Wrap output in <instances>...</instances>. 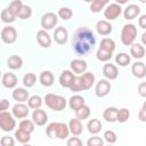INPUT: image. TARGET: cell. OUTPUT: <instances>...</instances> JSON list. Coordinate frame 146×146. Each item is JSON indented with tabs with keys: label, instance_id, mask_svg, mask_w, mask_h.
<instances>
[{
	"label": "cell",
	"instance_id": "6da1fadb",
	"mask_svg": "<svg viewBox=\"0 0 146 146\" xmlns=\"http://www.w3.org/2000/svg\"><path fill=\"white\" fill-rule=\"evenodd\" d=\"M96 43L94 32L88 26H80L74 32L72 39V47L78 56H87Z\"/></svg>",
	"mask_w": 146,
	"mask_h": 146
},
{
	"label": "cell",
	"instance_id": "7a4b0ae2",
	"mask_svg": "<svg viewBox=\"0 0 146 146\" xmlns=\"http://www.w3.org/2000/svg\"><path fill=\"white\" fill-rule=\"evenodd\" d=\"M43 100H44L46 105L55 112H60V111L65 110V107L67 105V102L63 96L55 95V94H47L44 96Z\"/></svg>",
	"mask_w": 146,
	"mask_h": 146
},
{
	"label": "cell",
	"instance_id": "3957f363",
	"mask_svg": "<svg viewBox=\"0 0 146 146\" xmlns=\"http://www.w3.org/2000/svg\"><path fill=\"white\" fill-rule=\"evenodd\" d=\"M137 36V27L133 24H124L121 30V42L124 46H131L135 43Z\"/></svg>",
	"mask_w": 146,
	"mask_h": 146
},
{
	"label": "cell",
	"instance_id": "277c9868",
	"mask_svg": "<svg viewBox=\"0 0 146 146\" xmlns=\"http://www.w3.org/2000/svg\"><path fill=\"white\" fill-rule=\"evenodd\" d=\"M16 127V121L11 113L1 112L0 113V129L5 132L13 131Z\"/></svg>",
	"mask_w": 146,
	"mask_h": 146
},
{
	"label": "cell",
	"instance_id": "5b68a950",
	"mask_svg": "<svg viewBox=\"0 0 146 146\" xmlns=\"http://www.w3.org/2000/svg\"><path fill=\"white\" fill-rule=\"evenodd\" d=\"M0 36H1L2 42L7 43V44H11L17 40V31L14 26L7 25L1 30Z\"/></svg>",
	"mask_w": 146,
	"mask_h": 146
},
{
	"label": "cell",
	"instance_id": "8992f818",
	"mask_svg": "<svg viewBox=\"0 0 146 146\" xmlns=\"http://www.w3.org/2000/svg\"><path fill=\"white\" fill-rule=\"evenodd\" d=\"M122 13V8L119 3L114 2V3H108L106 6V8L104 9V17L108 21H113L116 19Z\"/></svg>",
	"mask_w": 146,
	"mask_h": 146
},
{
	"label": "cell",
	"instance_id": "52a82bcc",
	"mask_svg": "<svg viewBox=\"0 0 146 146\" xmlns=\"http://www.w3.org/2000/svg\"><path fill=\"white\" fill-rule=\"evenodd\" d=\"M58 22V17L55 13H46L42 15L41 17V21H40V24L42 26V30H51L52 27H55V25L57 24Z\"/></svg>",
	"mask_w": 146,
	"mask_h": 146
},
{
	"label": "cell",
	"instance_id": "ba28073f",
	"mask_svg": "<svg viewBox=\"0 0 146 146\" xmlns=\"http://www.w3.org/2000/svg\"><path fill=\"white\" fill-rule=\"evenodd\" d=\"M111 91V83L108 82V80L106 79H102L97 82L96 87H95V94L97 97H105L110 94Z\"/></svg>",
	"mask_w": 146,
	"mask_h": 146
},
{
	"label": "cell",
	"instance_id": "9c48e42d",
	"mask_svg": "<svg viewBox=\"0 0 146 146\" xmlns=\"http://www.w3.org/2000/svg\"><path fill=\"white\" fill-rule=\"evenodd\" d=\"M29 113H30V108L24 103H17L11 108V114L16 119H24L29 115Z\"/></svg>",
	"mask_w": 146,
	"mask_h": 146
},
{
	"label": "cell",
	"instance_id": "30bf717a",
	"mask_svg": "<svg viewBox=\"0 0 146 146\" xmlns=\"http://www.w3.org/2000/svg\"><path fill=\"white\" fill-rule=\"evenodd\" d=\"M74 79H75V75H74V73H73L72 71H70V70H64V71L60 73L58 81H59V84H60L63 88H68V89H70V87L72 86Z\"/></svg>",
	"mask_w": 146,
	"mask_h": 146
},
{
	"label": "cell",
	"instance_id": "8fae6325",
	"mask_svg": "<svg viewBox=\"0 0 146 146\" xmlns=\"http://www.w3.org/2000/svg\"><path fill=\"white\" fill-rule=\"evenodd\" d=\"M54 40L57 44H65L68 40V32L64 26H58L54 31Z\"/></svg>",
	"mask_w": 146,
	"mask_h": 146
},
{
	"label": "cell",
	"instance_id": "7c38bea8",
	"mask_svg": "<svg viewBox=\"0 0 146 146\" xmlns=\"http://www.w3.org/2000/svg\"><path fill=\"white\" fill-rule=\"evenodd\" d=\"M48 121V114L46 113V111L43 110H34L32 113V122L36 125H44Z\"/></svg>",
	"mask_w": 146,
	"mask_h": 146
},
{
	"label": "cell",
	"instance_id": "4fadbf2b",
	"mask_svg": "<svg viewBox=\"0 0 146 146\" xmlns=\"http://www.w3.org/2000/svg\"><path fill=\"white\" fill-rule=\"evenodd\" d=\"M17 82H18V79L17 76L11 73V72H6L2 78H1V83L5 88H8V89H13L17 86Z\"/></svg>",
	"mask_w": 146,
	"mask_h": 146
},
{
	"label": "cell",
	"instance_id": "5bb4252c",
	"mask_svg": "<svg viewBox=\"0 0 146 146\" xmlns=\"http://www.w3.org/2000/svg\"><path fill=\"white\" fill-rule=\"evenodd\" d=\"M80 78V82H81V87H82V91L83 90H89L94 83H95V75L91 72H84L82 75L79 76Z\"/></svg>",
	"mask_w": 146,
	"mask_h": 146
},
{
	"label": "cell",
	"instance_id": "9a60e30c",
	"mask_svg": "<svg viewBox=\"0 0 146 146\" xmlns=\"http://www.w3.org/2000/svg\"><path fill=\"white\" fill-rule=\"evenodd\" d=\"M103 75L106 78V80H115L119 75L117 67L114 64L107 63L103 66Z\"/></svg>",
	"mask_w": 146,
	"mask_h": 146
},
{
	"label": "cell",
	"instance_id": "2e32d148",
	"mask_svg": "<svg viewBox=\"0 0 146 146\" xmlns=\"http://www.w3.org/2000/svg\"><path fill=\"white\" fill-rule=\"evenodd\" d=\"M70 66H71V70H72L74 73H76V74H82V73H84V72L87 71V68H88L87 62L83 60V59H80V58L73 59V60L71 62Z\"/></svg>",
	"mask_w": 146,
	"mask_h": 146
},
{
	"label": "cell",
	"instance_id": "e0dca14e",
	"mask_svg": "<svg viewBox=\"0 0 146 146\" xmlns=\"http://www.w3.org/2000/svg\"><path fill=\"white\" fill-rule=\"evenodd\" d=\"M131 73L137 79H143L146 76V66L143 62H136L131 66Z\"/></svg>",
	"mask_w": 146,
	"mask_h": 146
},
{
	"label": "cell",
	"instance_id": "ac0fdd59",
	"mask_svg": "<svg viewBox=\"0 0 146 146\" xmlns=\"http://www.w3.org/2000/svg\"><path fill=\"white\" fill-rule=\"evenodd\" d=\"M36 41L42 48H49L51 44V38L44 30H40L36 32Z\"/></svg>",
	"mask_w": 146,
	"mask_h": 146
},
{
	"label": "cell",
	"instance_id": "d6986e66",
	"mask_svg": "<svg viewBox=\"0 0 146 146\" xmlns=\"http://www.w3.org/2000/svg\"><path fill=\"white\" fill-rule=\"evenodd\" d=\"M67 127H68L70 132H71L73 136H75V137L80 136V135L82 133V131H83L82 122H81L80 120H78V119H71Z\"/></svg>",
	"mask_w": 146,
	"mask_h": 146
},
{
	"label": "cell",
	"instance_id": "ffe728a7",
	"mask_svg": "<svg viewBox=\"0 0 146 146\" xmlns=\"http://www.w3.org/2000/svg\"><path fill=\"white\" fill-rule=\"evenodd\" d=\"M96 30H97V33L100 34V35H108L112 32L113 26H112V24L110 22H107L105 19H102V21L97 22Z\"/></svg>",
	"mask_w": 146,
	"mask_h": 146
},
{
	"label": "cell",
	"instance_id": "44dd1931",
	"mask_svg": "<svg viewBox=\"0 0 146 146\" xmlns=\"http://www.w3.org/2000/svg\"><path fill=\"white\" fill-rule=\"evenodd\" d=\"M14 100H16L17 103H24V102H27L30 95H29V91L25 89V88H15L13 94H11Z\"/></svg>",
	"mask_w": 146,
	"mask_h": 146
},
{
	"label": "cell",
	"instance_id": "7402d4cb",
	"mask_svg": "<svg viewBox=\"0 0 146 146\" xmlns=\"http://www.w3.org/2000/svg\"><path fill=\"white\" fill-rule=\"evenodd\" d=\"M140 14V7L137 5H128L123 10V16L125 19H133Z\"/></svg>",
	"mask_w": 146,
	"mask_h": 146
},
{
	"label": "cell",
	"instance_id": "603a6c76",
	"mask_svg": "<svg viewBox=\"0 0 146 146\" xmlns=\"http://www.w3.org/2000/svg\"><path fill=\"white\" fill-rule=\"evenodd\" d=\"M39 81L43 87H50L52 86L55 81V76L50 71H42L39 76Z\"/></svg>",
	"mask_w": 146,
	"mask_h": 146
},
{
	"label": "cell",
	"instance_id": "cb8c5ba5",
	"mask_svg": "<svg viewBox=\"0 0 146 146\" xmlns=\"http://www.w3.org/2000/svg\"><path fill=\"white\" fill-rule=\"evenodd\" d=\"M130 55L136 59H141L145 56V48L140 43H132L130 46Z\"/></svg>",
	"mask_w": 146,
	"mask_h": 146
},
{
	"label": "cell",
	"instance_id": "d4e9b609",
	"mask_svg": "<svg viewBox=\"0 0 146 146\" xmlns=\"http://www.w3.org/2000/svg\"><path fill=\"white\" fill-rule=\"evenodd\" d=\"M7 66L10 70H19L23 66V59L17 55H11L7 59Z\"/></svg>",
	"mask_w": 146,
	"mask_h": 146
},
{
	"label": "cell",
	"instance_id": "484cf974",
	"mask_svg": "<svg viewBox=\"0 0 146 146\" xmlns=\"http://www.w3.org/2000/svg\"><path fill=\"white\" fill-rule=\"evenodd\" d=\"M116 116H117V108L116 107H107L104 110V113H103V117L105 119V121L107 122H116Z\"/></svg>",
	"mask_w": 146,
	"mask_h": 146
},
{
	"label": "cell",
	"instance_id": "4316f807",
	"mask_svg": "<svg viewBox=\"0 0 146 146\" xmlns=\"http://www.w3.org/2000/svg\"><path fill=\"white\" fill-rule=\"evenodd\" d=\"M102 128H103V124L98 119H91L87 123V129L92 135H97L102 130Z\"/></svg>",
	"mask_w": 146,
	"mask_h": 146
},
{
	"label": "cell",
	"instance_id": "83f0119b",
	"mask_svg": "<svg viewBox=\"0 0 146 146\" xmlns=\"http://www.w3.org/2000/svg\"><path fill=\"white\" fill-rule=\"evenodd\" d=\"M84 104H86L84 103V98L82 96H80V95H73L68 99V106L74 111H76L79 107H81Z\"/></svg>",
	"mask_w": 146,
	"mask_h": 146
},
{
	"label": "cell",
	"instance_id": "f1b7e54d",
	"mask_svg": "<svg viewBox=\"0 0 146 146\" xmlns=\"http://www.w3.org/2000/svg\"><path fill=\"white\" fill-rule=\"evenodd\" d=\"M70 130L68 127L63 123V122H57V132H56V138L58 139H66L68 137Z\"/></svg>",
	"mask_w": 146,
	"mask_h": 146
},
{
	"label": "cell",
	"instance_id": "f546056e",
	"mask_svg": "<svg viewBox=\"0 0 146 146\" xmlns=\"http://www.w3.org/2000/svg\"><path fill=\"white\" fill-rule=\"evenodd\" d=\"M42 103H43L42 98L39 95H33V96L29 97V99H27V106H29V108H32V110L40 108Z\"/></svg>",
	"mask_w": 146,
	"mask_h": 146
},
{
	"label": "cell",
	"instance_id": "4dcf8cb0",
	"mask_svg": "<svg viewBox=\"0 0 146 146\" xmlns=\"http://www.w3.org/2000/svg\"><path fill=\"white\" fill-rule=\"evenodd\" d=\"M75 115H76V119L82 121V120H86L89 117L90 115V107L88 105H82L81 107H79L76 111H75Z\"/></svg>",
	"mask_w": 146,
	"mask_h": 146
},
{
	"label": "cell",
	"instance_id": "1f68e13d",
	"mask_svg": "<svg viewBox=\"0 0 146 146\" xmlns=\"http://www.w3.org/2000/svg\"><path fill=\"white\" fill-rule=\"evenodd\" d=\"M99 48L105 49V50H107V51H110V52H113V51L115 50V42H114V40L111 39V38H104V39H102V41H100Z\"/></svg>",
	"mask_w": 146,
	"mask_h": 146
},
{
	"label": "cell",
	"instance_id": "d6a6232c",
	"mask_svg": "<svg viewBox=\"0 0 146 146\" xmlns=\"http://www.w3.org/2000/svg\"><path fill=\"white\" fill-rule=\"evenodd\" d=\"M115 62L119 66L124 67V66L130 64V56L127 52H120L115 56Z\"/></svg>",
	"mask_w": 146,
	"mask_h": 146
},
{
	"label": "cell",
	"instance_id": "836d02e7",
	"mask_svg": "<svg viewBox=\"0 0 146 146\" xmlns=\"http://www.w3.org/2000/svg\"><path fill=\"white\" fill-rule=\"evenodd\" d=\"M15 138L17 141L22 143V144H29V141L31 140V133H27L21 129L15 131Z\"/></svg>",
	"mask_w": 146,
	"mask_h": 146
},
{
	"label": "cell",
	"instance_id": "e575fe53",
	"mask_svg": "<svg viewBox=\"0 0 146 146\" xmlns=\"http://www.w3.org/2000/svg\"><path fill=\"white\" fill-rule=\"evenodd\" d=\"M108 2L106 0H94L91 3H90V10L92 13H99L102 9L105 8V6H107Z\"/></svg>",
	"mask_w": 146,
	"mask_h": 146
},
{
	"label": "cell",
	"instance_id": "d590c367",
	"mask_svg": "<svg viewBox=\"0 0 146 146\" xmlns=\"http://www.w3.org/2000/svg\"><path fill=\"white\" fill-rule=\"evenodd\" d=\"M21 130L27 132V133H32L34 131V123L32 122V120H27V119H24L19 122V128Z\"/></svg>",
	"mask_w": 146,
	"mask_h": 146
},
{
	"label": "cell",
	"instance_id": "8d00e7d4",
	"mask_svg": "<svg viewBox=\"0 0 146 146\" xmlns=\"http://www.w3.org/2000/svg\"><path fill=\"white\" fill-rule=\"evenodd\" d=\"M96 58L99 62H108L112 58V52H110V51H107L105 49L98 48L97 51H96Z\"/></svg>",
	"mask_w": 146,
	"mask_h": 146
},
{
	"label": "cell",
	"instance_id": "74e56055",
	"mask_svg": "<svg viewBox=\"0 0 146 146\" xmlns=\"http://www.w3.org/2000/svg\"><path fill=\"white\" fill-rule=\"evenodd\" d=\"M36 82V76L34 73H26L23 76V84L26 88H32Z\"/></svg>",
	"mask_w": 146,
	"mask_h": 146
},
{
	"label": "cell",
	"instance_id": "f35d334b",
	"mask_svg": "<svg viewBox=\"0 0 146 146\" xmlns=\"http://www.w3.org/2000/svg\"><path fill=\"white\" fill-rule=\"evenodd\" d=\"M31 15H32V9H31V7L23 3V6H22V8L19 9V11H18V14H17L16 17H18V18H21V19H27V18L31 17Z\"/></svg>",
	"mask_w": 146,
	"mask_h": 146
},
{
	"label": "cell",
	"instance_id": "ab89813d",
	"mask_svg": "<svg viewBox=\"0 0 146 146\" xmlns=\"http://www.w3.org/2000/svg\"><path fill=\"white\" fill-rule=\"evenodd\" d=\"M0 17H1V21H2L3 23H7V24L13 23V22L15 21V18H16V16H15V15H14V14L8 9V8L3 9V10L1 11Z\"/></svg>",
	"mask_w": 146,
	"mask_h": 146
},
{
	"label": "cell",
	"instance_id": "60d3db41",
	"mask_svg": "<svg viewBox=\"0 0 146 146\" xmlns=\"http://www.w3.org/2000/svg\"><path fill=\"white\" fill-rule=\"evenodd\" d=\"M130 117V112L128 108H120L117 110V116H116V121H119L120 123H124L125 121H128V119Z\"/></svg>",
	"mask_w": 146,
	"mask_h": 146
},
{
	"label": "cell",
	"instance_id": "b9f144b4",
	"mask_svg": "<svg viewBox=\"0 0 146 146\" xmlns=\"http://www.w3.org/2000/svg\"><path fill=\"white\" fill-rule=\"evenodd\" d=\"M104 140L107 141L110 145H113L117 140V136L113 130H106L104 132Z\"/></svg>",
	"mask_w": 146,
	"mask_h": 146
},
{
	"label": "cell",
	"instance_id": "7bdbcfd3",
	"mask_svg": "<svg viewBox=\"0 0 146 146\" xmlns=\"http://www.w3.org/2000/svg\"><path fill=\"white\" fill-rule=\"evenodd\" d=\"M58 16H59L62 19L67 21V19H70V18L73 16V11H72L68 7H62V8H59V10H58Z\"/></svg>",
	"mask_w": 146,
	"mask_h": 146
},
{
	"label": "cell",
	"instance_id": "ee69618b",
	"mask_svg": "<svg viewBox=\"0 0 146 146\" xmlns=\"http://www.w3.org/2000/svg\"><path fill=\"white\" fill-rule=\"evenodd\" d=\"M22 6H23V2H22L21 0H15V1H13V2L9 3L8 9H9L15 16H17V14H18L19 9L22 8Z\"/></svg>",
	"mask_w": 146,
	"mask_h": 146
},
{
	"label": "cell",
	"instance_id": "f6af8a7d",
	"mask_svg": "<svg viewBox=\"0 0 146 146\" xmlns=\"http://www.w3.org/2000/svg\"><path fill=\"white\" fill-rule=\"evenodd\" d=\"M56 132H57V122H51L48 124L46 128V133L49 138H56Z\"/></svg>",
	"mask_w": 146,
	"mask_h": 146
},
{
	"label": "cell",
	"instance_id": "bcb514c9",
	"mask_svg": "<svg viewBox=\"0 0 146 146\" xmlns=\"http://www.w3.org/2000/svg\"><path fill=\"white\" fill-rule=\"evenodd\" d=\"M87 146H104V139L98 136H92L87 140Z\"/></svg>",
	"mask_w": 146,
	"mask_h": 146
},
{
	"label": "cell",
	"instance_id": "7dc6e473",
	"mask_svg": "<svg viewBox=\"0 0 146 146\" xmlns=\"http://www.w3.org/2000/svg\"><path fill=\"white\" fill-rule=\"evenodd\" d=\"M1 146H15V139L10 136H3L0 139Z\"/></svg>",
	"mask_w": 146,
	"mask_h": 146
},
{
	"label": "cell",
	"instance_id": "c3c4849f",
	"mask_svg": "<svg viewBox=\"0 0 146 146\" xmlns=\"http://www.w3.org/2000/svg\"><path fill=\"white\" fill-rule=\"evenodd\" d=\"M66 146H83V143L79 137L74 136V137H71V138L67 139Z\"/></svg>",
	"mask_w": 146,
	"mask_h": 146
},
{
	"label": "cell",
	"instance_id": "681fc988",
	"mask_svg": "<svg viewBox=\"0 0 146 146\" xmlns=\"http://www.w3.org/2000/svg\"><path fill=\"white\" fill-rule=\"evenodd\" d=\"M138 119L141 121V122H146V103L143 104L141 108H140V112L138 114Z\"/></svg>",
	"mask_w": 146,
	"mask_h": 146
},
{
	"label": "cell",
	"instance_id": "f907efd6",
	"mask_svg": "<svg viewBox=\"0 0 146 146\" xmlns=\"http://www.w3.org/2000/svg\"><path fill=\"white\" fill-rule=\"evenodd\" d=\"M9 100L8 99H1L0 100V113L1 112H7V110L9 108Z\"/></svg>",
	"mask_w": 146,
	"mask_h": 146
},
{
	"label": "cell",
	"instance_id": "816d5d0a",
	"mask_svg": "<svg viewBox=\"0 0 146 146\" xmlns=\"http://www.w3.org/2000/svg\"><path fill=\"white\" fill-rule=\"evenodd\" d=\"M138 92L141 97H146V82H141L138 86Z\"/></svg>",
	"mask_w": 146,
	"mask_h": 146
},
{
	"label": "cell",
	"instance_id": "f5cc1de1",
	"mask_svg": "<svg viewBox=\"0 0 146 146\" xmlns=\"http://www.w3.org/2000/svg\"><path fill=\"white\" fill-rule=\"evenodd\" d=\"M138 25H139V27H141L143 30L146 29V15H141V16L139 17Z\"/></svg>",
	"mask_w": 146,
	"mask_h": 146
},
{
	"label": "cell",
	"instance_id": "db71d44e",
	"mask_svg": "<svg viewBox=\"0 0 146 146\" xmlns=\"http://www.w3.org/2000/svg\"><path fill=\"white\" fill-rule=\"evenodd\" d=\"M141 42H143L144 44H146V32H144V33L141 34Z\"/></svg>",
	"mask_w": 146,
	"mask_h": 146
},
{
	"label": "cell",
	"instance_id": "11a10c76",
	"mask_svg": "<svg viewBox=\"0 0 146 146\" xmlns=\"http://www.w3.org/2000/svg\"><path fill=\"white\" fill-rule=\"evenodd\" d=\"M22 146H32V145H30V144H23Z\"/></svg>",
	"mask_w": 146,
	"mask_h": 146
},
{
	"label": "cell",
	"instance_id": "9f6ffc18",
	"mask_svg": "<svg viewBox=\"0 0 146 146\" xmlns=\"http://www.w3.org/2000/svg\"><path fill=\"white\" fill-rule=\"evenodd\" d=\"M107 146H113V145H110V144H108V145H107Z\"/></svg>",
	"mask_w": 146,
	"mask_h": 146
},
{
	"label": "cell",
	"instance_id": "6f0895ef",
	"mask_svg": "<svg viewBox=\"0 0 146 146\" xmlns=\"http://www.w3.org/2000/svg\"><path fill=\"white\" fill-rule=\"evenodd\" d=\"M0 76H1V72H0Z\"/></svg>",
	"mask_w": 146,
	"mask_h": 146
}]
</instances>
